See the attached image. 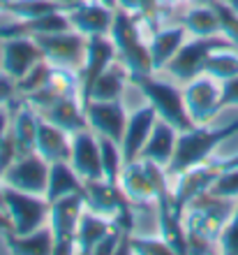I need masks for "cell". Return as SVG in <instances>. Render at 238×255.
Listing matches in <instances>:
<instances>
[{"mask_svg":"<svg viewBox=\"0 0 238 255\" xmlns=\"http://www.w3.org/2000/svg\"><path fill=\"white\" fill-rule=\"evenodd\" d=\"M7 5H9V0H0V14L7 12Z\"/></svg>","mask_w":238,"mask_h":255,"instance_id":"f5cc1de1","label":"cell"},{"mask_svg":"<svg viewBox=\"0 0 238 255\" xmlns=\"http://www.w3.org/2000/svg\"><path fill=\"white\" fill-rule=\"evenodd\" d=\"M113 12L116 9H109L97 0H79L74 2L72 7H67V16H70V23L77 33L86 35H109L113 23Z\"/></svg>","mask_w":238,"mask_h":255,"instance_id":"ac0fdd59","label":"cell"},{"mask_svg":"<svg viewBox=\"0 0 238 255\" xmlns=\"http://www.w3.org/2000/svg\"><path fill=\"white\" fill-rule=\"evenodd\" d=\"M37 114L42 119H47L49 123L63 128L65 132L74 134L79 130H86L88 128V119H86V109L81 107V102L77 95H70V98H60L58 102H53L49 107L40 109Z\"/></svg>","mask_w":238,"mask_h":255,"instance_id":"d4e9b609","label":"cell"},{"mask_svg":"<svg viewBox=\"0 0 238 255\" xmlns=\"http://www.w3.org/2000/svg\"><path fill=\"white\" fill-rule=\"evenodd\" d=\"M83 202H86V209H90V211H95V214H99V216H104L109 221H113V216L118 214L120 209H125L127 204H132L118 183H111V181H106V179L86 181Z\"/></svg>","mask_w":238,"mask_h":255,"instance_id":"ffe728a7","label":"cell"},{"mask_svg":"<svg viewBox=\"0 0 238 255\" xmlns=\"http://www.w3.org/2000/svg\"><path fill=\"white\" fill-rule=\"evenodd\" d=\"M116 9H125L130 14H141V0H116Z\"/></svg>","mask_w":238,"mask_h":255,"instance_id":"bcb514c9","label":"cell"},{"mask_svg":"<svg viewBox=\"0 0 238 255\" xmlns=\"http://www.w3.org/2000/svg\"><path fill=\"white\" fill-rule=\"evenodd\" d=\"M116 253H134V255H171V246L162 239V237H134V235H123L120 246Z\"/></svg>","mask_w":238,"mask_h":255,"instance_id":"d6a6232c","label":"cell"},{"mask_svg":"<svg viewBox=\"0 0 238 255\" xmlns=\"http://www.w3.org/2000/svg\"><path fill=\"white\" fill-rule=\"evenodd\" d=\"M225 2H227V5H229V7H232L234 12L238 14V0H225Z\"/></svg>","mask_w":238,"mask_h":255,"instance_id":"816d5d0a","label":"cell"},{"mask_svg":"<svg viewBox=\"0 0 238 255\" xmlns=\"http://www.w3.org/2000/svg\"><path fill=\"white\" fill-rule=\"evenodd\" d=\"M159 16H162V2L159 0H141V14L139 19L155 33L159 28Z\"/></svg>","mask_w":238,"mask_h":255,"instance_id":"ab89813d","label":"cell"},{"mask_svg":"<svg viewBox=\"0 0 238 255\" xmlns=\"http://www.w3.org/2000/svg\"><path fill=\"white\" fill-rule=\"evenodd\" d=\"M70 165L77 169V174L83 181H97L104 179V169H102V155H99V141L97 134L86 128L72 134V155H70Z\"/></svg>","mask_w":238,"mask_h":255,"instance_id":"4fadbf2b","label":"cell"},{"mask_svg":"<svg viewBox=\"0 0 238 255\" xmlns=\"http://www.w3.org/2000/svg\"><path fill=\"white\" fill-rule=\"evenodd\" d=\"M139 21L141 19L137 14L116 9L111 30H109V37L116 47V61L123 63L130 74L153 72L151 51H148V42H144V37H141Z\"/></svg>","mask_w":238,"mask_h":255,"instance_id":"3957f363","label":"cell"},{"mask_svg":"<svg viewBox=\"0 0 238 255\" xmlns=\"http://www.w3.org/2000/svg\"><path fill=\"white\" fill-rule=\"evenodd\" d=\"M192 2H197V5H211V2H215V0H192Z\"/></svg>","mask_w":238,"mask_h":255,"instance_id":"db71d44e","label":"cell"},{"mask_svg":"<svg viewBox=\"0 0 238 255\" xmlns=\"http://www.w3.org/2000/svg\"><path fill=\"white\" fill-rule=\"evenodd\" d=\"M86 209L83 193H74L67 197L51 202V214H49V228L53 232V253L65 255L77 253L74 246V235H77V225L79 218Z\"/></svg>","mask_w":238,"mask_h":255,"instance_id":"ba28073f","label":"cell"},{"mask_svg":"<svg viewBox=\"0 0 238 255\" xmlns=\"http://www.w3.org/2000/svg\"><path fill=\"white\" fill-rule=\"evenodd\" d=\"M9 121H12L9 105H0V139H2V137H5V132L9 130Z\"/></svg>","mask_w":238,"mask_h":255,"instance_id":"f6af8a7d","label":"cell"},{"mask_svg":"<svg viewBox=\"0 0 238 255\" xmlns=\"http://www.w3.org/2000/svg\"><path fill=\"white\" fill-rule=\"evenodd\" d=\"M208 190H211L213 195H218V197L236 200L238 197V167L222 169V174L213 181V186Z\"/></svg>","mask_w":238,"mask_h":255,"instance_id":"74e56055","label":"cell"},{"mask_svg":"<svg viewBox=\"0 0 238 255\" xmlns=\"http://www.w3.org/2000/svg\"><path fill=\"white\" fill-rule=\"evenodd\" d=\"M2 193H5V211L12 218V225L16 235H28V232L42 228L49 221L51 202L44 195H33V193H26V190H16L12 186H5Z\"/></svg>","mask_w":238,"mask_h":255,"instance_id":"8992f818","label":"cell"},{"mask_svg":"<svg viewBox=\"0 0 238 255\" xmlns=\"http://www.w3.org/2000/svg\"><path fill=\"white\" fill-rule=\"evenodd\" d=\"M63 30H74L67 16V9H58V12L44 14L40 19L30 21H16L9 26L0 28V40L5 37H37V35H49V33H63Z\"/></svg>","mask_w":238,"mask_h":255,"instance_id":"603a6c76","label":"cell"},{"mask_svg":"<svg viewBox=\"0 0 238 255\" xmlns=\"http://www.w3.org/2000/svg\"><path fill=\"white\" fill-rule=\"evenodd\" d=\"M70 95L79 98V72L74 67L53 65L47 84L40 91H35L30 95H23V98L40 112V109L49 107L53 102H58L60 98H70Z\"/></svg>","mask_w":238,"mask_h":255,"instance_id":"e0dca14e","label":"cell"},{"mask_svg":"<svg viewBox=\"0 0 238 255\" xmlns=\"http://www.w3.org/2000/svg\"><path fill=\"white\" fill-rule=\"evenodd\" d=\"M35 153H40L47 162H65V160L70 162L72 134L40 116V121H37V137H35Z\"/></svg>","mask_w":238,"mask_h":255,"instance_id":"44dd1931","label":"cell"},{"mask_svg":"<svg viewBox=\"0 0 238 255\" xmlns=\"http://www.w3.org/2000/svg\"><path fill=\"white\" fill-rule=\"evenodd\" d=\"M14 232V225H12V218H9V214H7L5 209H0V235L7 237Z\"/></svg>","mask_w":238,"mask_h":255,"instance_id":"7dc6e473","label":"cell"},{"mask_svg":"<svg viewBox=\"0 0 238 255\" xmlns=\"http://www.w3.org/2000/svg\"><path fill=\"white\" fill-rule=\"evenodd\" d=\"M211 5H213V9H215V14H218V19H220V33L225 35L232 44L238 47V14L227 5L225 0H215V2H211Z\"/></svg>","mask_w":238,"mask_h":255,"instance_id":"8d00e7d4","label":"cell"},{"mask_svg":"<svg viewBox=\"0 0 238 255\" xmlns=\"http://www.w3.org/2000/svg\"><path fill=\"white\" fill-rule=\"evenodd\" d=\"M16 158H19V151H16V144H14L12 132L7 130L5 137L0 139V179H2L5 169L9 167V165H12Z\"/></svg>","mask_w":238,"mask_h":255,"instance_id":"60d3db41","label":"cell"},{"mask_svg":"<svg viewBox=\"0 0 238 255\" xmlns=\"http://www.w3.org/2000/svg\"><path fill=\"white\" fill-rule=\"evenodd\" d=\"M183 26L192 37H215L220 33V19L213 5H197L183 16Z\"/></svg>","mask_w":238,"mask_h":255,"instance_id":"4dcf8cb0","label":"cell"},{"mask_svg":"<svg viewBox=\"0 0 238 255\" xmlns=\"http://www.w3.org/2000/svg\"><path fill=\"white\" fill-rule=\"evenodd\" d=\"M9 112H12V121H9V132L14 137L16 151L21 155L35 153V137H37V121L40 114L30 102L23 100H9Z\"/></svg>","mask_w":238,"mask_h":255,"instance_id":"d6986e66","label":"cell"},{"mask_svg":"<svg viewBox=\"0 0 238 255\" xmlns=\"http://www.w3.org/2000/svg\"><path fill=\"white\" fill-rule=\"evenodd\" d=\"M238 132V121L227 123L222 128H208V126H194L190 130L178 132L176 151H173L171 162L166 165V176H178L185 169L197 167L211 158V153L227 139Z\"/></svg>","mask_w":238,"mask_h":255,"instance_id":"6da1fadb","label":"cell"},{"mask_svg":"<svg viewBox=\"0 0 238 255\" xmlns=\"http://www.w3.org/2000/svg\"><path fill=\"white\" fill-rule=\"evenodd\" d=\"M97 2H102V5L109 7V9H116V0H97Z\"/></svg>","mask_w":238,"mask_h":255,"instance_id":"f907efd6","label":"cell"},{"mask_svg":"<svg viewBox=\"0 0 238 255\" xmlns=\"http://www.w3.org/2000/svg\"><path fill=\"white\" fill-rule=\"evenodd\" d=\"M222 174V162H201L197 167L185 169L183 174L176 176V188L171 190L173 193V202L180 211H185V207L190 204L197 195H201L204 190H208L213 186V181Z\"/></svg>","mask_w":238,"mask_h":255,"instance_id":"5bb4252c","label":"cell"},{"mask_svg":"<svg viewBox=\"0 0 238 255\" xmlns=\"http://www.w3.org/2000/svg\"><path fill=\"white\" fill-rule=\"evenodd\" d=\"M204 74L213 77L215 81H227L238 74V54L229 51V47L215 49L204 65Z\"/></svg>","mask_w":238,"mask_h":255,"instance_id":"1f68e13d","label":"cell"},{"mask_svg":"<svg viewBox=\"0 0 238 255\" xmlns=\"http://www.w3.org/2000/svg\"><path fill=\"white\" fill-rule=\"evenodd\" d=\"M218 246H220V251L227 255H238V204H236V209H234L232 218L227 221V225L222 228V232H220Z\"/></svg>","mask_w":238,"mask_h":255,"instance_id":"f35d334b","label":"cell"},{"mask_svg":"<svg viewBox=\"0 0 238 255\" xmlns=\"http://www.w3.org/2000/svg\"><path fill=\"white\" fill-rule=\"evenodd\" d=\"M176 141H178V130H176L171 123L158 119L151 130V134H148V139H146L144 148H141L139 158L151 160L166 169V165H169L173 158V151H176Z\"/></svg>","mask_w":238,"mask_h":255,"instance_id":"cb8c5ba5","label":"cell"},{"mask_svg":"<svg viewBox=\"0 0 238 255\" xmlns=\"http://www.w3.org/2000/svg\"><path fill=\"white\" fill-rule=\"evenodd\" d=\"M123 235H125V232H120V230L113 225V228L109 230V232H106L102 239H99V244L95 246L93 253H97V255L116 253V251H118V246H120V239H123Z\"/></svg>","mask_w":238,"mask_h":255,"instance_id":"7bdbcfd3","label":"cell"},{"mask_svg":"<svg viewBox=\"0 0 238 255\" xmlns=\"http://www.w3.org/2000/svg\"><path fill=\"white\" fill-rule=\"evenodd\" d=\"M183 100H185L187 114L197 126H208L220 114V86L208 74H199L197 79L187 81Z\"/></svg>","mask_w":238,"mask_h":255,"instance_id":"7c38bea8","label":"cell"},{"mask_svg":"<svg viewBox=\"0 0 238 255\" xmlns=\"http://www.w3.org/2000/svg\"><path fill=\"white\" fill-rule=\"evenodd\" d=\"M130 84L141 91V95L146 98L148 105H153V109L158 112V116L162 121L171 123L178 132L183 130H190L197 123L190 119L185 107V100H183V91L169 84V81H159L153 77V72L146 74H130Z\"/></svg>","mask_w":238,"mask_h":255,"instance_id":"277c9868","label":"cell"},{"mask_svg":"<svg viewBox=\"0 0 238 255\" xmlns=\"http://www.w3.org/2000/svg\"><path fill=\"white\" fill-rule=\"evenodd\" d=\"M51 2H58V5H63L67 9V7H72L74 2H79V0H51Z\"/></svg>","mask_w":238,"mask_h":255,"instance_id":"c3c4849f","label":"cell"},{"mask_svg":"<svg viewBox=\"0 0 238 255\" xmlns=\"http://www.w3.org/2000/svg\"><path fill=\"white\" fill-rule=\"evenodd\" d=\"M111 228H113V223L109 218L95 214L90 209H83V214L79 218V225H77V235H74L77 253H93L95 246L99 244V239Z\"/></svg>","mask_w":238,"mask_h":255,"instance_id":"83f0119b","label":"cell"},{"mask_svg":"<svg viewBox=\"0 0 238 255\" xmlns=\"http://www.w3.org/2000/svg\"><path fill=\"white\" fill-rule=\"evenodd\" d=\"M187 40V30L185 26H171V28H158L151 35L148 42V51H151V65L153 72L164 70L166 63L171 61L176 51H178Z\"/></svg>","mask_w":238,"mask_h":255,"instance_id":"484cf974","label":"cell"},{"mask_svg":"<svg viewBox=\"0 0 238 255\" xmlns=\"http://www.w3.org/2000/svg\"><path fill=\"white\" fill-rule=\"evenodd\" d=\"M118 186L134 207H141V204L155 202L159 190L169 186V176H166L164 167H159L151 160H144V158H134L123 165Z\"/></svg>","mask_w":238,"mask_h":255,"instance_id":"5b68a950","label":"cell"},{"mask_svg":"<svg viewBox=\"0 0 238 255\" xmlns=\"http://www.w3.org/2000/svg\"><path fill=\"white\" fill-rule=\"evenodd\" d=\"M16 93H19L16 81H14L9 74L0 72V105H7L9 100H14V95Z\"/></svg>","mask_w":238,"mask_h":255,"instance_id":"ee69618b","label":"cell"},{"mask_svg":"<svg viewBox=\"0 0 238 255\" xmlns=\"http://www.w3.org/2000/svg\"><path fill=\"white\" fill-rule=\"evenodd\" d=\"M83 190H86V181L77 174V169L70 162H51L47 193H44V197L49 202H56L60 197H67V195L74 193H83Z\"/></svg>","mask_w":238,"mask_h":255,"instance_id":"4316f807","label":"cell"},{"mask_svg":"<svg viewBox=\"0 0 238 255\" xmlns=\"http://www.w3.org/2000/svg\"><path fill=\"white\" fill-rule=\"evenodd\" d=\"M232 42L227 37H192L185 40V44L176 51L171 61L166 63V72L171 74L176 81L180 84H187V81L197 79L199 74H204V65L206 58L215 51V49H225L229 47Z\"/></svg>","mask_w":238,"mask_h":255,"instance_id":"52a82bcc","label":"cell"},{"mask_svg":"<svg viewBox=\"0 0 238 255\" xmlns=\"http://www.w3.org/2000/svg\"><path fill=\"white\" fill-rule=\"evenodd\" d=\"M42 49L35 42V37H5L2 40V72L9 74L14 81H19L37 61H42Z\"/></svg>","mask_w":238,"mask_h":255,"instance_id":"2e32d148","label":"cell"},{"mask_svg":"<svg viewBox=\"0 0 238 255\" xmlns=\"http://www.w3.org/2000/svg\"><path fill=\"white\" fill-rule=\"evenodd\" d=\"M220 112L225 107H238V74L232 77V79L222 81L220 86Z\"/></svg>","mask_w":238,"mask_h":255,"instance_id":"b9f144b4","label":"cell"},{"mask_svg":"<svg viewBox=\"0 0 238 255\" xmlns=\"http://www.w3.org/2000/svg\"><path fill=\"white\" fill-rule=\"evenodd\" d=\"M86 40V35L77 33V30H63V33H49L35 37V42L42 49L44 61H49L51 65L74 67V70H79L83 63Z\"/></svg>","mask_w":238,"mask_h":255,"instance_id":"30bf717a","label":"cell"},{"mask_svg":"<svg viewBox=\"0 0 238 255\" xmlns=\"http://www.w3.org/2000/svg\"><path fill=\"white\" fill-rule=\"evenodd\" d=\"M49 167L51 162H47L40 153H28L21 155L5 169L2 174V183L12 186L16 190H26L33 195H44L49 183Z\"/></svg>","mask_w":238,"mask_h":255,"instance_id":"8fae6325","label":"cell"},{"mask_svg":"<svg viewBox=\"0 0 238 255\" xmlns=\"http://www.w3.org/2000/svg\"><path fill=\"white\" fill-rule=\"evenodd\" d=\"M116 61V47L109 35H90L86 40V56L83 63L77 70L79 72V102L86 109L90 102V91L93 84L106 67Z\"/></svg>","mask_w":238,"mask_h":255,"instance_id":"9c48e42d","label":"cell"},{"mask_svg":"<svg viewBox=\"0 0 238 255\" xmlns=\"http://www.w3.org/2000/svg\"><path fill=\"white\" fill-rule=\"evenodd\" d=\"M158 119L159 116L153 109V105H146V107L137 109L132 116H127L125 134H123V141H120V151H123V160L125 162L139 158L141 148H144L146 139H148V134H151Z\"/></svg>","mask_w":238,"mask_h":255,"instance_id":"7402d4cb","label":"cell"},{"mask_svg":"<svg viewBox=\"0 0 238 255\" xmlns=\"http://www.w3.org/2000/svg\"><path fill=\"white\" fill-rule=\"evenodd\" d=\"M51 63L49 61H37L30 70H28L23 77H21L19 81H16V88H19V93L21 95H30V93H35V91H40L44 84L49 81V74H51Z\"/></svg>","mask_w":238,"mask_h":255,"instance_id":"d590c367","label":"cell"},{"mask_svg":"<svg viewBox=\"0 0 238 255\" xmlns=\"http://www.w3.org/2000/svg\"><path fill=\"white\" fill-rule=\"evenodd\" d=\"M2 188H5V183L0 179V209H5V193H2Z\"/></svg>","mask_w":238,"mask_h":255,"instance_id":"681fc988","label":"cell"},{"mask_svg":"<svg viewBox=\"0 0 238 255\" xmlns=\"http://www.w3.org/2000/svg\"><path fill=\"white\" fill-rule=\"evenodd\" d=\"M58 9H65V7L51 2V0H9V5H7V14H12L16 21L40 19L44 14L58 12Z\"/></svg>","mask_w":238,"mask_h":255,"instance_id":"836d02e7","label":"cell"},{"mask_svg":"<svg viewBox=\"0 0 238 255\" xmlns=\"http://www.w3.org/2000/svg\"><path fill=\"white\" fill-rule=\"evenodd\" d=\"M97 141H99V155H102V169H104V179L111 183H118L120 179V172H123V151H120V144L118 141L109 139V137H99L97 134Z\"/></svg>","mask_w":238,"mask_h":255,"instance_id":"e575fe53","label":"cell"},{"mask_svg":"<svg viewBox=\"0 0 238 255\" xmlns=\"http://www.w3.org/2000/svg\"><path fill=\"white\" fill-rule=\"evenodd\" d=\"M234 204L227 197H218L211 190H204L197 195L183 211V225H185L187 237H197L208 244H218L220 232L227 225V221L232 218Z\"/></svg>","mask_w":238,"mask_h":255,"instance_id":"7a4b0ae2","label":"cell"},{"mask_svg":"<svg viewBox=\"0 0 238 255\" xmlns=\"http://www.w3.org/2000/svg\"><path fill=\"white\" fill-rule=\"evenodd\" d=\"M127 81H130V72L125 70V65L118 61H113L111 65L95 79L93 91H90V102L93 100H99V102L120 100ZM90 102H88V105H90Z\"/></svg>","mask_w":238,"mask_h":255,"instance_id":"f1b7e54d","label":"cell"},{"mask_svg":"<svg viewBox=\"0 0 238 255\" xmlns=\"http://www.w3.org/2000/svg\"><path fill=\"white\" fill-rule=\"evenodd\" d=\"M7 249L16 255H49L53 253V232L51 228H37L28 235H12L5 237Z\"/></svg>","mask_w":238,"mask_h":255,"instance_id":"f546056e","label":"cell"},{"mask_svg":"<svg viewBox=\"0 0 238 255\" xmlns=\"http://www.w3.org/2000/svg\"><path fill=\"white\" fill-rule=\"evenodd\" d=\"M86 119H88V128L95 134L109 137V139L118 141V144L123 141L127 126V112L120 100H109V102L93 100L86 107Z\"/></svg>","mask_w":238,"mask_h":255,"instance_id":"9a60e30c","label":"cell"}]
</instances>
